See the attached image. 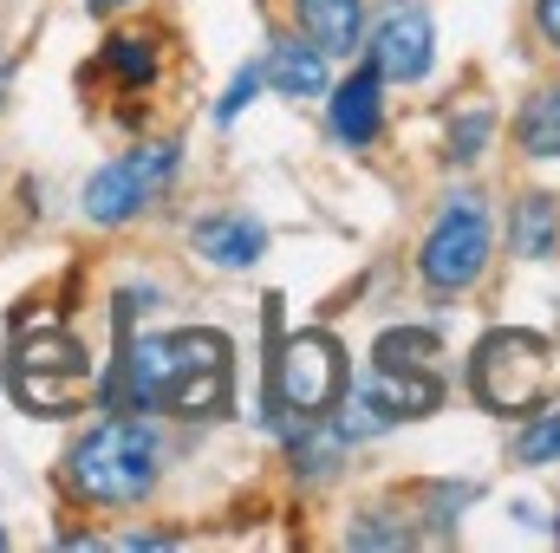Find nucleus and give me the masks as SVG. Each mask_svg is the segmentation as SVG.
<instances>
[{
    "label": "nucleus",
    "mask_w": 560,
    "mask_h": 553,
    "mask_svg": "<svg viewBox=\"0 0 560 553\" xmlns=\"http://www.w3.org/2000/svg\"><path fill=\"white\" fill-rule=\"evenodd\" d=\"M112 398H118V411L222 416L229 411V339L209 326L125 339Z\"/></svg>",
    "instance_id": "f257e3e1"
},
{
    "label": "nucleus",
    "mask_w": 560,
    "mask_h": 553,
    "mask_svg": "<svg viewBox=\"0 0 560 553\" xmlns=\"http://www.w3.org/2000/svg\"><path fill=\"white\" fill-rule=\"evenodd\" d=\"M163 475V436L143 416H105L72 449V489L105 508H131Z\"/></svg>",
    "instance_id": "f03ea898"
},
{
    "label": "nucleus",
    "mask_w": 560,
    "mask_h": 553,
    "mask_svg": "<svg viewBox=\"0 0 560 553\" xmlns=\"http://www.w3.org/2000/svg\"><path fill=\"white\" fill-rule=\"evenodd\" d=\"M469 391L495 416H535L560 398V352L541 332H489L469 358Z\"/></svg>",
    "instance_id": "7ed1b4c3"
},
{
    "label": "nucleus",
    "mask_w": 560,
    "mask_h": 553,
    "mask_svg": "<svg viewBox=\"0 0 560 553\" xmlns=\"http://www.w3.org/2000/svg\"><path fill=\"white\" fill-rule=\"evenodd\" d=\"M489 255H495V215H489L482 196L463 189L436 209V222H430V235L418 248V274L430 293H463V286H476L489 274Z\"/></svg>",
    "instance_id": "20e7f679"
},
{
    "label": "nucleus",
    "mask_w": 560,
    "mask_h": 553,
    "mask_svg": "<svg viewBox=\"0 0 560 553\" xmlns=\"http://www.w3.org/2000/svg\"><path fill=\"white\" fill-rule=\"evenodd\" d=\"M352 365L346 345L332 332H275V372H268V411H293V416H332V404L346 398Z\"/></svg>",
    "instance_id": "39448f33"
},
{
    "label": "nucleus",
    "mask_w": 560,
    "mask_h": 553,
    "mask_svg": "<svg viewBox=\"0 0 560 553\" xmlns=\"http://www.w3.org/2000/svg\"><path fill=\"white\" fill-rule=\"evenodd\" d=\"M85 385H92V352L72 332H33L7 358V391L20 398V411H33V416L79 411Z\"/></svg>",
    "instance_id": "423d86ee"
},
{
    "label": "nucleus",
    "mask_w": 560,
    "mask_h": 553,
    "mask_svg": "<svg viewBox=\"0 0 560 553\" xmlns=\"http://www.w3.org/2000/svg\"><path fill=\"white\" fill-rule=\"evenodd\" d=\"M170 183H176V143H138V150H125V156H112V163L92 169V183H85V215H92L98 228H118V222L143 215Z\"/></svg>",
    "instance_id": "0eeeda50"
},
{
    "label": "nucleus",
    "mask_w": 560,
    "mask_h": 553,
    "mask_svg": "<svg viewBox=\"0 0 560 553\" xmlns=\"http://www.w3.org/2000/svg\"><path fill=\"white\" fill-rule=\"evenodd\" d=\"M365 59H372V72H378L385 85H418L423 72L436 66V20H430V7L392 0V7L378 13L372 39H365Z\"/></svg>",
    "instance_id": "6e6552de"
},
{
    "label": "nucleus",
    "mask_w": 560,
    "mask_h": 553,
    "mask_svg": "<svg viewBox=\"0 0 560 553\" xmlns=\"http://www.w3.org/2000/svg\"><path fill=\"white\" fill-rule=\"evenodd\" d=\"M332 98H326V125H332V138L346 143V150H365V143L385 131V79L365 66V72H352L346 85H326Z\"/></svg>",
    "instance_id": "1a4fd4ad"
},
{
    "label": "nucleus",
    "mask_w": 560,
    "mask_h": 553,
    "mask_svg": "<svg viewBox=\"0 0 560 553\" xmlns=\"http://www.w3.org/2000/svg\"><path fill=\"white\" fill-rule=\"evenodd\" d=\"M189 242H196V255H209L215 268H255V261L268 255V228H261L255 215H202V222L189 228Z\"/></svg>",
    "instance_id": "9d476101"
},
{
    "label": "nucleus",
    "mask_w": 560,
    "mask_h": 553,
    "mask_svg": "<svg viewBox=\"0 0 560 553\" xmlns=\"http://www.w3.org/2000/svg\"><path fill=\"white\" fill-rule=\"evenodd\" d=\"M293 13H300V33L326 59H346L365 46V0H293Z\"/></svg>",
    "instance_id": "9b49d317"
},
{
    "label": "nucleus",
    "mask_w": 560,
    "mask_h": 553,
    "mask_svg": "<svg viewBox=\"0 0 560 553\" xmlns=\"http://www.w3.org/2000/svg\"><path fill=\"white\" fill-rule=\"evenodd\" d=\"M261 79L275 85L280 98H319L326 85H332V72H326V52L313 46V39H275L268 46V59H261Z\"/></svg>",
    "instance_id": "f8f14e48"
},
{
    "label": "nucleus",
    "mask_w": 560,
    "mask_h": 553,
    "mask_svg": "<svg viewBox=\"0 0 560 553\" xmlns=\"http://www.w3.org/2000/svg\"><path fill=\"white\" fill-rule=\"evenodd\" d=\"M509 235H515V255H528V261H548L560 242V215H555V196H522L515 202V222H509Z\"/></svg>",
    "instance_id": "ddd939ff"
},
{
    "label": "nucleus",
    "mask_w": 560,
    "mask_h": 553,
    "mask_svg": "<svg viewBox=\"0 0 560 553\" xmlns=\"http://www.w3.org/2000/svg\"><path fill=\"white\" fill-rule=\"evenodd\" d=\"M515 143H522V150H528L535 163L560 156V85L535 92V98L522 105V118H515Z\"/></svg>",
    "instance_id": "4468645a"
},
{
    "label": "nucleus",
    "mask_w": 560,
    "mask_h": 553,
    "mask_svg": "<svg viewBox=\"0 0 560 553\" xmlns=\"http://www.w3.org/2000/svg\"><path fill=\"white\" fill-rule=\"evenodd\" d=\"M436 352H443V339L430 326H398L378 339V365H392V372H430Z\"/></svg>",
    "instance_id": "2eb2a0df"
},
{
    "label": "nucleus",
    "mask_w": 560,
    "mask_h": 553,
    "mask_svg": "<svg viewBox=\"0 0 560 553\" xmlns=\"http://www.w3.org/2000/svg\"><path fill=\"white\" fill-rule=\"evenodd\" d=\"M515 462L541 469V462H560V404H541L528 416V430L515 436Z\"/></svg>",
    "instance_id": "dca6fc26"
},
{
    "label": "nucleus",
    "mask_w": 560,
    "mask_h": 553,
    "mask_svg": "<svg viewBox=\"0 0 560 553\" xmlns=\"http://www.w3.org/2000/svg\"><path fill=\"white\" fill-rule=\"evenodd\" d=\"M105 66H112V79H125V85H150V79H156V46L118 33V39L105 46Z\"/></svg>",
    "instance_id": "f3484780"
},
{
    "label": "nucleus",
    "mask_w": 560,
    "mask_h": 553,
    "mask_svg": "<svg viewBox=\"0 0 560 553\" xmlns=\"http://www.w3.org/2000/svg\"><path fill=\"white\" fill-rule=\"evenodd\" d=\"M261 85H268V79H261V59H255V66H242V72L229 79L222 105H215V125H235V118H242V111L255 105V92H261Z\"/></svg>",
    "instance_id": "a211bd4d"
},
{
    "label": "nucleus",
    "mask_w": 560,
    "mask_h": 553,
    "mask_svg": "<svg viewBox=\"0 0 560 553\" xmlns=\"http://www.w3.org/2000/svg\"><path fill=\"white\" fill-rule=\"evenodd\" d=\"M482 143H489V111H469V118L450 125V156H456V163H476Z\"/></svg>",
    "instance_id": "6ab92c4d"
},
{
    "label": "nucleus",
    "mask_w": 560,
    "mask_h": 553,
    "mask_svg": "<svg viewBox=\"0 0 560 553\" xmlns=\"http://www.w3.org/2000/svg\"><path fill=\"white\" fill-rule=\"evenodd\" d=\"M411 534L405 528H378V521H359L352 534H346V548H405Z\"/></svg>",
    "instance_id": "aec40b11"
},
{
    "label": "nucleus",
    "mask_w": 560,
    "mask_h": 553,
    "mask_svg": "<svg viewBox=\"0 0 560 553\" xmlns=\"http://www.w3.org/2000/svg\"><path fill=\"white\" fill-rule=\"evenodd\" d=\"M535 26L548 46H560V0H535Z\"/></svg>",
    "instance_id": "412c9836"
},
{
    "label": "nucleus",
    "mask_w": 560,
    "mask_h": 553,
    "mask_svg": "<svg viewBox=\"0 0 560 553\" xmlns=\"http://www.w3.org/2000/svg\"><path fill=\"white\" fill-rule=\"evenodd\" d=\"M176 534H150V528H138V534H118V548H170Z\"/></svg>",
    "instance_id": "4be33fe9"
},
{
    "label": "nucleus",
    "mask_w": 560,
    "mask_h": 553,
    "mask_svg": "<svg viewBox=\"0 0 560 553\" xmlns=\"http://www.w3.org/2000/svg\"><path fill=\"white\" fill-rule=\"evenodd\" d=\"M92 13H118V7H131V0H85Z\"/></svg>",
    "instance_id": "5701e85b"
},
{
    "label": "nucleus",
    "mask_w": 560,
    "mask_h": 553,
    "mask_svg": "<svg viewBox=\"0 0 560 553\" xmlns=\"http://www.w3.org/2000/svg\"><path fill=\"white\" fill-rule=\"evenodd\" d=\"M0 92H7V66H0Z\"/></svg>",
    "instance_id": "b1692460"
},
{
    "label": "nucleus",
    "mask_w": 560,
    "mask_h": 553,
    "mask_svg": "<svg viewBox=\"0 0 560 553\" xmlns=\"http://www.w3.org/2000/svg\"><path fill=\"white\" fill-rule=\"evenodd\" d=\"M0 548H7V534H0Z\"/></svg>",
    "instance_id": "393cba45"
}]
</instances>
